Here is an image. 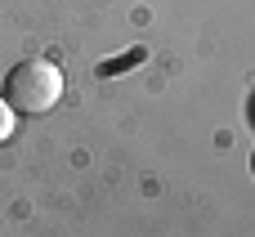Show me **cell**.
I'll return each instance as SVG.
<instances>
[{
    "instance_id": "cell-1",
    "label": "cell",
    "mask_w": 255,
    "mask_h": 237,
    "mask_svg": "<svg viewBox=\"0 0 255 237\" xmlns=\"http://www.w3.org/2000/svg\"><path fill=\"white\" fill-rule=\"evenodd\" d=\"M0 94L9 99L13 112L40 117V112L58 108V99H63V72H58V63H49V58H22V63L4 76V90H0Z\"/></svg>"
},
{
    "instance_id": "cell-2",
    "label": "cell",
    "mask_w": 255,
    "mask_h": 237,
    "mask_svg": "<svg viewBox=\"0 0 255 237\" xmlns=\"http://www.w3.org/2000/svg\"><path fill=\"white\" fill-rule=\"evenodd\" d=\"M13 125H18V112L9 108V99L0 94V143H9L13 139Z\"/></svg>"
},
{
    "instance_id": "cell-3",
    "label": "cell",
    "mask_w": 255,
    "mask_h": 237,
    "mask_svg": "<svg viewBox=\"0 0 255 237\" xmlns=\"http://www.w3.org/2000/svg\"><path fill=\"white\" fill-rule=\"evenodd\" d=\"M251 175H255V152H251Z\"/></svg>"
}]
</instances>
